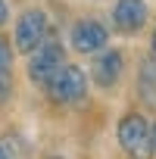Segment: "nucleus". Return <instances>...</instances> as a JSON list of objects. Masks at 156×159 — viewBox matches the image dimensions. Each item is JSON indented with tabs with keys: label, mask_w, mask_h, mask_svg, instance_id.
Instances as JSON below:
<instances>
[{
	"label": "nucleus",
	"mask_w": 156,
	"mask_h": 159,
	"mask_svg": "<svg viewBox=\"0 0 156 159\" xmlns=\"http://www.w3.org/2000/svg\"><path fill=\"white\" fill-rule=\"evenodd\" d=\"M47 94L53 103L62 106H78L88 100V78L78 66H62L50 81H47Z\"/></svg>",
	"instance_id": "1"
},
{
	"label": "nucleus",
	"mask_w": 156,
	"mask_h": 159,
	"mask_svg": "<svg viewBox=\"0 0 156 159\" xmlns=\"http://www.w3.org/2000/svg\"><path fill=\"white\" fill-rule=\"evenodd\" d=\"M119 143L131 159H150L153 140H150V125L140 112H125L119 119Z\"/></svg>",
	"instance_id": "2"
},
{
	"label": "nucleus",
	"mask_w": 156,
	"mask_h": 159,
	"mask_svg": "<svg viewBox=\"0 0 156 159\" xmlns=\"http://www.w3.org/2000/svg\"><path fill=\"white\" fill-rule=\"evenodd\" d=\"M66 66V50H62V44L59 41H47L44 38V44L31 53V59H28V78L34 84H47L50 78L59 72Z\"/></svg>",
	"instance_id": "3"
},
{
	"label": "nucleus",
	"mask_w": 156,
	"mask_h": 159,
	"mask_svg": "<svg viewBox=\"0 0 156 159\" xmlns=\"http://www.w3.org/2000/svg\"><path fill=\"white\" fill-rule=\"evenodd\" d=\"M47 38V16L41 10H25L16 22V47L19 53H34Z\"/></svg>",
	"instance_id": "4"
},
{
	"label": "nucleus",
	"mask_w": 156,
	"mask_h": 159,
	"mask_svg": "<svg viewBox=\"0 0 156 159\" xmlns=\"http://www.w3.org/2000/svg\"><path fill=\"white\" fill-rule=\"evenodd\" d=\"M109 41V31L97 19H78L72 25V47L78 53H100Z\"/></svg>",
	"instance_id": "5"
},
{
	"label": "nucleus",
	"mask_w": 156,
	"mask_h": 159,
	"mask_svg": "<svg viewBox=\"0 0 156 159\" xmlns=\"http://www.w3.org/2000/svg\"><path fill=\"white\" fill-rule=\"evenodd\" d=\"M112 25L122 34H137L147 25V3H144V0H116Z\"/></svg>",
	"instance_id": "6"
},
{
	"label": "nucleus",
	"mask_w": 156,
	"mask_h": 159,
	"mask_svg": "<svg viewBox=\"0 0 156 159\" xmlns=\"http://www.w3.org/2000/svg\"><path fill=\"white\" fill-rule=\"evenodd\" d=\"M122 72H125V56H122V50H116V47H103L97 56H94V66H91V75H94V81L100 84V88H112L119 78H122Z\"/></svg>",
	"instance_id": "7"
},
{
	"label": "nucleus",
	"mask_w": 156,
	"mask_h": 159,
	"mask_svg": "<svg viewBox=\"0 0 156 159\" xmlns=\"http://www.w3.org/2000/svg\"><path fill=\"white\" fill-rule=\"evenodd\" d=\"M140 91L156 103V59H147L140 69Z\"/></svg>",
	"instance_id": "8"
},
{
	"label": "nucleus",
	"mask_w": 156,
	"mask_h": 159,
	"mask_svg": "<svg viewBox=\"0 0 156 159\" xmlns=\"http://www.w3.org/2000/svg\"><path fill=\"white\" fill-rule=\"evenodd\" d=\"M10 69H13V47L0 34V75H10Z\"/></svg>",
	"instance_id": "9"
},
{
	"label": "nucleus",
	"mask_w": 156,
	"mask_h": 159,
	"mask_svg": "<svg viewBox=\"0 0 156 159\" xmlns=\"http://www.w3.org/2000/svg\"><path fill=\"white\" fill-rule=\"evenodd\" d=\"M10 91H13V84H10V75H0V103H3V100L10 97Z\"/></svg>",
	"instance_id": "10"
},
{
	"label": "nucleus",
	"mask_w": 156,
	"mask_h": 159,
	"mask_svg": "<svg viewBox=\"0 0 156 159\" xmlns=\"http://www.w3.org/2000/svg\"><path fill=\"white\" fill-rule=\"evenodd\" d=\"M3 22H7V3L0 0V25H3Z\"/></svg>",
	"instance_id": "11"
},
{
	"label": "nucleus",
	"mask_w": 156,
	"mask_h": 159,
	"mask_svg": "<svg viewBox=\"0 0 156 159\" xmlns=\"http://www.w3.org/2000/svg\"><path fill=\"white\" fill-rule=\"evenodd\" d=\"M150 50H153V59H156V28H153V38H150Z\"/></svg>",
	"instance_id": "12"
},
{
	"label": "nucleus",
	"mask_w": 156,
	"mask_h": 159,
	"mask_svg": "<svg viewBox=\"0 0 156 159\" xmlns=\"http://www.w3.org/2000/svg\"><path fill=\"white\" fill-rule=\"evenodd\" d=\"M150 140H153V153H156V125L150 128Z\"/></svg>",
	"instance_id": "13"
},
{
	"label": "nucleus",
	"mask_w": 156,
	"mask_h": 159,
	"mask_svg": "<svg viewBox=\"0 0 156 159\" xmlns=\"http://www.w3.org/2000/svg\"><path fill=\"white\" fill-rule=\"evenodd\" d=\"M0 159H7V150H3V143H0Z\"/></svg>",
	"instance_id": "14"
},
{
	"label": "nucleus",
	"mask_w": 156,
	"mask_h": 159,
	"mask_svg": "<svg viewBox=\"0 0 156 159\" xmlns=\"http://www.w3.org/2000/svg\"><path fill=\"white\" fill-rule=\"evenodd\" d=\"M47 159H62V156H47Z\"/></svg>",
	"instance_id": "15"
}]
</instances>
